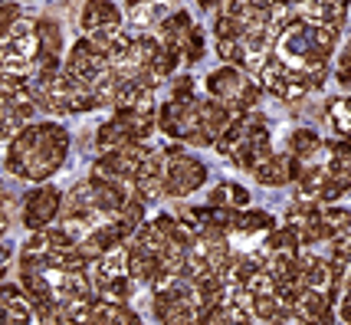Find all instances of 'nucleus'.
<instances>
[{"mask_svg": "<svg viewBox=\"0 0 351 325\" xmlns=\"http://www.w3.org/2000/svg\"><path fill=\"white\" fill-rule=\"evenodd\" d=\"M66 152H69V135H66L62 125H27L7 152V168L14 171L16 178L46 181L49 174H56L62 168Z\"/></svg>", "mask_w": 351, "mask_h": 325, "instance_id": "obj_1", "label": "nucleus"}, {"mask_svg": "<svg viewBox=\"0 0 351 325\" xmlns=\"http://www.w3.org/2000/svg\"><path fill=\"white\" fill-rule=\"evenodd\" d=\"M30 93L36 106L53 112V115H79V112H92L102 108L99 95L89 86H82L69 69H40L30 76Z\"/></svg>", "mask_w": 351, "mask_h": 325, "instance_id": "obj_2", "label": "nucleus"}, {"mask_svg": "<svg viewBox=\"0 0 351 325\" xmlns=\"http://www.w3.org/2000/svg\"><path fill=\"white\" fill-rule=\"evenodd\" d=\"M207 93H210V99L223 102L230 112L243 115V112H253V106L260 102L263 86L260 79L243 73L240 66H220L217 73L207 76Z\"/></svg>", "mask_w": 351, "mask_h": 325, "instance_id": "obj_3", "label": "nucleus"}, {"mask_svg": "<svg viewBox=\"0 0 351 325\" xmlns=\"http://www.w3.org/2000/svg\"><path fill=\"white\" fill-rule=\"evenodd\" d=\"M168 168H165V197H187L207 181V165L187 155L181 145H168Z\"/></svg>", "mask_w": 351, "mask_h": 325, "instance_id": "obj_4", "label": "nucleus"}, {"mask_svg": "<svg viewBox=\"0 0 351 325\" xmlns=\"http://www.w3.org/2000/svg\"><path fill=\"white\" fill-rule=\"evenodd\" d=\"M158 40L181 62H197L204 56V33L197 30V23L191 20V14H184V10H174L158 27Z\"/></svg>", "mask_w": 351, "mask_h": 325, "instance_id": "obj_5", "label": "nucleus"}, {"mask_svg": "<svg viewBox=\"0 0 351 325\" xmlns=\"http://www.w3.org/2000/svg\"><path fill=\"white\" fill-rule=\"evenodd\" d=\"M79 23H82L86 40H89L95 49H102V53H108L112 36L122 33V14H119V7H115L112 0H86Z\"/></svg>", "mask_w": 351, "mask_h": 325, "instance_id": "obj_6", "label": "nucleus"}, {"mask_svg": "<svg viewBox=\"0 0 351 325\" xmlns=\"http://www.w3.org/2000/svg\"><path fill=\"white\" fill-rule=\"evenodd\" d=\"M60 210H62V194L56 191V187H49V184L33 187L30 194L23 197V224H27L33 233L46 230Z\"/></svg>", "mask_w": 351, "mask_h": 325, "instance_id": "obj_7", "label": "nucleus"}, {"mask_svg": "<svg viewBox=\"0 0 351 325\" xmlns=\"http://www.w3.org/2000/svg\"><path fill=\"white\" fill-rule=\"evenodd\" d=\"M128 256H132V250H128V243H119V247L106 250L102 256H95L89 263V279L92 286L102 293L106 286H112V282H119V279L128 276Z\"/></svg>", "mask_w": 351, "mask_h": 325, "instance_id": "obj_8", "label": "nucleus"}, {"mask_svg": "<svg viewBox=\"0 0 351 325\" xmlns=\"http://www.w3.org/2000/svg\"><path fill=\"white\" fill-rule=\"evenodd\" d=\"M60 53H62V30L56 20H40V60H36V73L40 69H60Z\"/></svg>", "mask_w": 351, "mask_h": 325, "instance_id": "obj_9", "label": "nucleus"}, {"mask_svg": "<svg viewBox=\"0 0 351 325\" xmlns=\"http://www.w3.org/2000/svg\"><path fill=\"white\" fill-rule=\"evenodd\" d=\"M86 325H138V315L132 309H125V302L99 299V302H92L89 322Z\"/></svg>", "mask_w": 351, "mask_h": 325, "instance_id": "obj_10", "label": "nucleus"}, {"mask_svg": "<svg viewBox=\"0 0 351 325\" xmlns=\"http://www.w3.org/2000/svg\"><path fill=\"white\" fill-rule=\"evenodd\" d=\"M328 122L335 139H351V95H338L328 102Z\"/></svg>", "mask_w": 351, "mask_h": 325, "instance_id": "obj_11", "label": "nucleus"}, {"mask_svg": "<svg viewBox=\"0 0 351 325\" xmlns=\"http://www.w3.org/2000/svg\"><path fill=\"white\" fill-rule=\"evenodd\" d=\"M322 148V139L312 132V128H295L289 135V155L299 158V161H308Z\"/></svg>", "mask_w": 351, "mask_h": 325, "instance_id": "obj_12", "label": "nucleus"}, {"mask_svg": "<svg viewBox=\"0 0 351 325\" xmlns=\"http://www.w3.org/2000/svg\"><path fill=\"white\" fill-rule=\"evenodd\" d=\"M233 230H240V233H269V230H276V220L269 214H263V210H237Z\"/></svg>", "mask_w": 351, "mask_h": 325, "instance_id": "obj_13", "label": "nucleus"}, {"mask_svg": "<svg viewBox=\"0 0 351 325\" xmlns=\"http://www.w3.org/2000/svg\"><path fill=\"white\" fill-rule=\"evenodd\" d=\"M20 20V7L16 3H0V40L7 36V30Z\"/></svg>", "mask_w": 351, "mask_h": 325, "instance_id": "obj_14", "label": "nucleus"}, {"mask_svg": "<svg viewBox=\"0 0 351 325\" xmlns=\"http://www.w3.org/2000/svg\"><path fill=\"white\" fill-rule=\"evenodd\" d=\"M7 266H10V250H7L3 243H0V276L7 273Z\"/></svg>", "mask_w": 351, "mask_h": 325, "instance_id": "obj_15", "label": "nucleus"}, {"mask_svg": "<svg viewBox=\"0 0 351 325\" xmlns=\"http://www.w3.org/2000/svg\"><path fill=\"white\" fill-rule=\"evenodd\" d=\"M204 10H214V14H220V7H223V0H197Z\"/></svg>", "mask_w": 351, "mask_h": 325, "instance_id": "obj_16", "label": "nucleus"}, {"mask_svg": "<svg viewBox=\"0 0 351 325\" xmlns=\"http://www.w3.org/2000/svg\"><path fill=\"white\" fill-rule=\"evenodd\" d=\"M7 233V214H3V201H0V237Z\"/></svg>", "mask_w": 351, "mask_h": 325, "instance_id": "obj_17", "label": "nucleus"}]
</instances>
